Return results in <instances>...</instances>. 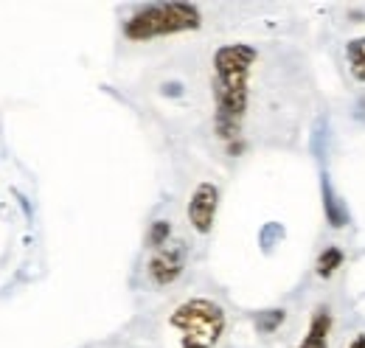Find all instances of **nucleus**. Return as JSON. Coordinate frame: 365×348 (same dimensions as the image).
<instances>
[{"label":"nucleus","mask_w":365,"mask_h":348,"mask_svg":"<svg viewBox=\"0 0 365 348\" xmlns=\"http://www.w3.org/2000/svg\"><path fill=\"white\" fill-rule=\"evenodd\" d=\"M259 51L247 43H230L214 51V130L222 140L233 143L239 138L242 121L250 101V71Z\"/></svg>","instance_id":"nucleus-1"},{"label":"nucleus","mask_w":365,"mask_h":348,"mask_svg":"<svg viewBox=\"0 0 365 348\" xmlns=\"http://www.w3.org/2000/svg\"><path fill=\"white\" fill-rule=\"evenodd\" d=\"M202 26V14L194 3H152L138 9L135 14L124 23V37L133 43H149L155 37H172L182 31H197Z\"/></svg>","instance_id":"nucleus-2"},{"label":"nucleus","mask_w":365,"mask_h":348,"mask_svg":"<svg viewBox=\"0 0 365 348\" xmlns=\"http://www.w3.org/2000/svg\"><path fill=\"white\" fill-rule=\"evenodd\" d=\"M225 323V309L211 298H188L169 314V326L180 332V348H217Z\"/></svg>","instance_id":"nucleus-3"},{"label":"nucleus","mask_w":365,"mask_h":348,"mask_svg":"<svg viewBox=\"0 0 365 348\" xmlns=\"http://www.w3.org/2000/svg\"><path fill=\"white\" fill-rule=\"evenodd\" d=\"M185 256H188V250H185L182 242H169L166 247L155 250L149 264H146V272H149L152 284H155V287H169V284H175L182 275V270H185Z\"/></svg>","instance_id":"nucleus-4"},{"label":"nucleus","mask_w":365,"mask_h":348,"mask_svg":"<svg viewBox=\"0 0 365 348\" xmlns=\"http://www.w3.org/2000/svg\"><path fill=\"white\" fill-rule=\"evenodd\" d=\"M217 208H220V188L214 183H200L191 191V200H188V208H185L191 227L200 236H208L211 233L214 219H217Z\"/></svg>","instance_id":"nucleus-5"},{"label":"nucleus","mask_w":365,"mask_h":348,"mask_svg":"<svg viewBox=\"0 0 365 348\" xmlns=\"http://www.w3.org/2000/svg\"><path fill=\"white\" fill-rule=\"evenodd\" d=\"M329 332H331V312L326 306H318L298 348H329Z\"/></svg>","instance_id":"nucleus-6"},{"label":"nucleus","mask_w":365,"mask_h":348,"mask_svg":"<svg viewBox=\"0 0 365 348\" xmlns=\"http://www.w3.org/2000/svg\"><path fill=\"white\" fill-rule=\"evenodd\" d=\"M323 211L331 227H346L349 222V208L343 205V200H337V194L331 191L329 180H323Z\"/></svg>","instance_id":"nucleus-7"},{"label":"nucleus","mask_w":365,"mask_h":348,"mask_svg":"<svg viewBox=\"0 0 365 348\" xmlns=\"http://www.w3.org/2000/svg\"><path fill=\"white\" fill-rule=\"evenodd\" d=\"M343 261H346V256H343L340 247H326L318 256V261H315V272H318L320 278H331L343 267Z\"/></svg>","instance_id":"nucleus-8"},{"label":"nucleus","mask_w":365,"mask_h":348,"mask_svg":"<svg viewBox=\"0 0 365 348\" xmlns=\"http://www.w3.org/2000/svg\"><path fill=\"white\" fill-rule=\"evenodd\" d=\"M346 56H349V68L351 76L357 82H365V37H357L346 45Z\"/></svg>","instance_id":"nucleus-9"},{"label":"nucleus","mask_w":365,"mask_h":348,"mask_svg":"<svg viewBox=\"0 0 365 348\" xmlns=\"http://www.w3.org/2000/svg\"><path fill=\"white\" fill-rule=\"evenodd\" d=\"M169 239H172V222H166V219H155L152 227H149V236H146L149 247H152V250H160V247L169 245Z\"/></svg>","instance_id":"nucleus-10"},{"label":"nucleus","mask_w":365,"mask_h":348,"mask_svg":"<svg viewBox=\"0 0 365 348\" xmlns=\"http://www.w3.org/2000/svg\"><path fill=\"white\" fill-rule=\"evenodd\" d=\"M284 320H287V312H284V309H267V312L256 314V329H259L262 334H273Z\"/></svg>","instance_id":"nucleus-11"},{"label":"nucleus","mask_w":365,"mask_h":348,"mask_svg":"<svg viewBox=\"0 0 365 348\" xmlns=\"http://www.w3.org/2000/svg\"><path fill=\"white\" fill-rule=\"evenodd\" d=\"M163 93H172V96H180V85L172 82V85H163Z\"/></svg>","instance_id":"nucleus-12"},{"label":"nucleus","mask_w":365,"mask_h":348,"mask_svg":"<svg viewBox=\"0 0 365 348\" xmlns=\"http://www.w3.org/2000/svg\"><path fill=\"white\" fill-rule=\"evenodd\" d=\"M349 348H365V334H357L354 340H351V346Z\"/></svg>","instance_id":"nucleus-13"},{"label":"nucleus","mask_w":365,"mask_h":348,"mask_svg":"<svg viewBox=\"0 0 365 348\" xmlns=\"http://www.w3.org/2000/svg\"><path fill=\"white\" fill-rule=\"evenodd\" d=\"M360 107H365V101H363V104H360Z\"/></svg>","instance_id":"nucleus-14"}]
</instances>
